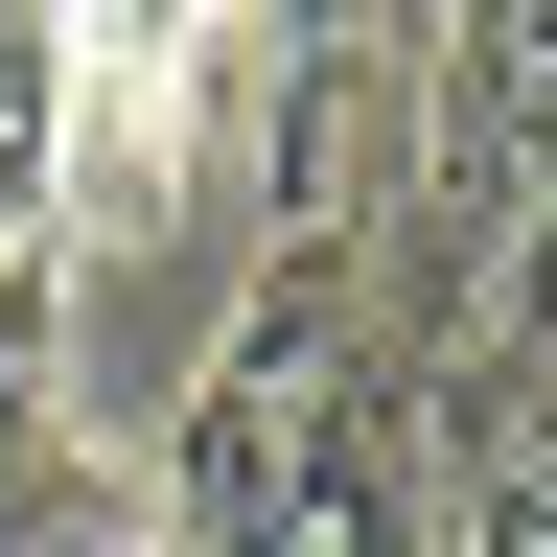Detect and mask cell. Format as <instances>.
<instances>
[{
	"mask_svg": "<svg viewBox=\"0 0 557 557\" xmlns=\"http://www.w3.org/2000/svg\"><path fill=\"white\" fill-rule=\"evenodd\" d=\"M418 395H442L418 557H557V372H418Z\"/></svg>",
	"mask_w": 557,
	"mask_h": 557,
	"instance_id": "obj_3",
	"label": "cell"
},
{
	"mask_svg": "<svg viewBox=\"0 0 557 557\" xmlns=\"http://www.w3.org/2000/svg\"><path fill=\"white\" fill-rule=\"evenodd\" d=\"M418 487H442V395L348 278V302H256L209 348L139 511H163V557H418Z\"/></svg>",
	"mask_w": 557,
	"mask_h": 557,
	"instance_id": "obj_1",
	"label": "cell"
},
{
	"mask_svg": "<svg viewBox=\"0 0 557 557\" xmlns=\"http://www.w3.org/2000/svg\"><path fill=\"white\" fill-rule=\"evenodd\" d=\"M47 47H70V233L116 256L233 139V0H47Z\"/></svg>",
	"mask_w": 557,
	"mask_h": 557,
	"instance_id": "obj_2",
	"label": "cell"
},
{
	"mask_svg": "<svg viewBox=\"0 0 557 557\" xmlns=\"http://www.w3.org/2000/svg\"><path fill=\"white\" fill-rule=\"evenodd\" d=\"M47 233H70V47H47V0H0V278Z\"/></svg>",
	"mask_w": 557,
	"mask_h": 557,
	"instance_id": "obj_4",
	"label": "cell"
},
{
	"mask_svg": "<svg viewBox=\"0 0 557 557\" xmlns=\"http://www.w3.org/2000/svg\"><path fill=\"white\" fill-rule=\"evenodd\" d=\"M47 487H70V278L24 256L0 278V534H24Z\"/></svg>",
	"mask_w": 557,
	"mask_h": 557,
	"instance_id": "obj_5",
	"label": "cell"
},
{
	"mask_svg": "<svg viewBox=\"0 0 557 557\" xmlns=\"http://www.w3.org/2000/svg\"><path fill=\"white\" fill-rule=\"evenodd\" d=\"M0 557H163V511H116V487H47V511L0 534Z\"/></svg>",
	"mask_w": 557,
	"mask_h": 557,
	"instance_id": "obj_6",
	"label": "cell"
}]
</instances>
